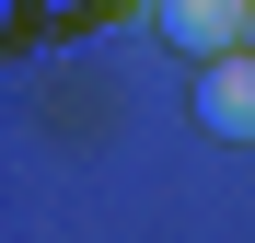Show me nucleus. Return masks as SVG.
I'll return each mask as SVG.
<instances>
[{
    "instance_id": "obj_1",
    "label": "nucleus",
    "mask_w": 255,
    "mask_h": 243,
    "mask_svg": "<svg viewBox=\"0 0 255 243\" xmlns=\"http://www.w3.org/2000/svg\"><path fill=\"white\" fill-rule=\"evenodd\" d=\"M151 35L186 47V58H232L255 35V0H151Z\"/></svg>"
},
{
    "instance_id": "obj_2",
    "label": "nucleus",
    "mask_w": 255,
    "mask_h": 243,
    "mask_svg": "<svg viewBox=\"0 0 255 243\" xmlns=\"http://www.w3.org/2000/svg\"><path fill=\"white\" fill-rule=\"evenodd\" d=\"M197 128L209 139H255V47L197 58Z\"/></svg>"
},
{
    "instance_id": "obj_3",
    "label": "nucleus",
    "mask_w": 255,
    "mask_h": 243,
    "mask_svg": "<svg viewBox=\"0 0 255 243\" xmlns=\"http://www.w3.org/2000/svg\"><path fill=\"white\" fill-rule=\"evenodd\" d=\"M244 47H255V35H244Z\"/></svg>"
}]
</instances>
